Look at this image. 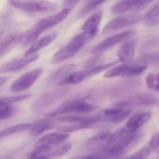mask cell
<instances>
[{"label": "cell", "mask_w": 159, "mask_h": 159, "mask_svg": "<svg viewBox=\"0 0 159 159\" xmlns=\"http://www.w3.org/2000/svg\"><path fill=\"white\" fill-rule=\"evenodd\" d=\"M112 132L110 131H103L97 135L89 139L85 143V147L89 151L94 152L104 151L107 148Z\"/></svg>", "instance_id": "7c38bea8"}, {"label": "cell", "mask_w": 159, "mask_h": 159, "mask_svg": "<svg viewBox=\"0 0 159 159\" xmlns=\"http://www.w3.org/2000/svg\"><path fill=\"white\" fill-rule=\"evenodd\" d=\"M158 17H159V1L155 3L148 9V11L144 15V18L146 21H149V20H153V19L156 18Z\"/></svg>", "instance_id": "1f68e13d"}, {"label": "cell", "mask_w": 159, "mask_h": 159, "mask_svg": "<svg viewBox=\"0 0 159 159\" xmlns=\"http://www.w3.org/2000/svg\"><path fill=\"white\" fill-rule=\"evenodd\" d=\"M158 159H159V157H158Z\"/></svg>", "instance_id": "b9f144b4"}, {"label": "cell", "mask_w": 159, "mask_h": 159, "mask_svg": "<svg viewBox=\"0 0 159 159\" xmlns=\"http://www.w3.org/2000/svg\"><path fill=\"white\" fill-rule=\"evenodd\" d=\"M159 102L158 99L156 97L153 95L148 94L139 93L135 94L133 98H130L129 101H124V102L119 103L116 104V107L119 108H130L133 105L139 106H148V105H155L158 104Z\"/></svg>", "instance_id": "30bf717a"}, {"label": "cell", "mask_w": 159, "mask_h": 159, "mask_svg": "<svg viewBox=\"0 0 159 159\" xmlns=\"http://www.w3.org/2000/svg\"><path fill=\"white\" fill-rule=\"evenodd\" d=\"M40 34H41L40 33L34 30V28H31L29 31L21 33L19 35V45H21L23 46H27L30 44H34Z\"/></svg>", "instance_id": "cb8c5ba5"}, {"label": "cell", "mask_w": 159, "mask_h": 159, "mask_svg": "<svg viewBox=\"0 0 159 159\" xmlns=\"http://www.w3.org/2000/svg\"><path fill=\"white\" fill-rule=\"evenodd\" d=\"M62 94H63V91H61V90L46 94L42 97L41 99H40L39 104H37V105L40 106V107L44 105H50V104L56 101V99H58L61 96H62Z\"/></svg>", "instance_id": "83f0119b"}, {"label": "cell", "mask_w": 159, "mask_h": 159, "mask_svg": "<svg viewBox=\"0 0 159 159\" xmlns=\"http://www.w3.org/2000/svg\"><path fill=\"white\" fill-rule=\"evenodd\" d=\"M152 113L150 112H137L130 116L126 123V127L132 131H138V129L150 121Z\"/></svg>", "instance_id": "9a60e30c"}, {"label": "cell", "mask_w": 159, "mask_h": 159, "mask_svg": "<svg viewBox=\"0 0 159 159\" xmlns=\"http://www.w3.org/2000/svg\"><path fill=\"white\" fill-rule=\"evenodd\" d=\"M151 153H152V151L148 147V146H146L141 148L138 152H136L127 159H148Z\"/></svg>", "instance_id": "d6a6232c"}, {"label": "cell", "mask_w": 159, "mask_h": 159, "mask_svg": "<svg viewBox=\"0 0 159 159\" xmlns=\"http://www.w3.org/2000/svg\"><path fill=\"white\" fill-rule=\"evenodd\" d=\"M102 18V11H96L85 22L82 29L83 31H98V26L100 24Z\"/></svg>", "instance_id": "44dd1931"}, {"label": "cell", "mask_w": 159, "mask_h": 159, "mask_svg": "<svg viewBox=\"0 0 159 159\" xmlns=\"http://www.w3.org/2000/svg\"><path fill=\"white\" fill-rule=\"evenodd\" d=\"M142 0H121L111 8L113 13L121 14L128 11L139 12Z\"/></svg>", "instance_id": "e0dca14e"}, {"label": "cell", "mask_w": 159, "mask_h": 159, "mask_svg": "<svg viewBox=\"0 0 159 159\" xmlns=\"http://www.w3.org/2000/svg\"><path fill=\"white\" fill-rule=\"evenodd\" d=\"M147 68V63H139V62L135 64L123 63L121 65H115L113 68L110 69L108 71L106 72L103 76L106 78L116 77V76L132 77V76L141 75L146 71Z\"/></svg>", "instance_id": "5b68a950"}, {"label": "cell", "mask_w": 159, "mask_h": 159, "mask_svg": "<svg viewBox=\"0 0 159 159\" xmlns=\"http://www.w3.org/2000/svg\"><path fill=\"white\" fill-rule=\"evenodd\" d=\"M141 134L138 131H132L127 127L120 128L111 134L106 151L114 157L121 158L139 140Z\"/></svg>", "instance_id": "6da1fadb"}, {"label": "cell", "mask_w": 159, "mask_h": 159, "mask_svg": "<svg viewBox=\"0 0 159 159\" xmlns=\"http://www.w3.org/2000/svg\"><path fill=\"white\" fill-rule=\"evenodd\" d=\"M135 34H136L135 31H124V32L119 33V34L111 36V37H107L105 40L101 41L100 43L98 44L96 46H95L93 48V50H92V52L99 53L104 51H107V50L110 49L113 46L116 45L117 44L120 43V42L126 41L128 39H130L134 36H135Z\"/></svg>", "instance_id": "52a82bcc"}, {"label": "cell", "mask_w": 159, "mask_h": 159, "mask_svg": "<svg viewBox=\"0 0 159 159\" xmlns=\"http://www.w3.org/2000/svg\"><path fill=\"white\" fill-rule=\"evenodd\" d=\"M38 55L34 54L31 55L26 56L24 55L23 57L19 58V59H13L10 62H7L5 65L0 68V73H11V72H17L24 66L27 65L28 64L34 62L38 59Z\"/></svg>", "instance_id": "4fadbf2b"}, {"label": "cell", "mask_w": 159, "mask_h": 159, "mask_svg": "<svg viewBox=\"0 0 159 159\" xmlns=\"http://www.w3.org/2000/svg\"><path fill=\"white\" fill-rule=\"evenodd\" d=\"M145 83L149 89L159 91V73H149L145 79Z\"/></svg>", "instance_id": "4dcf8cb0"}, {"label": "cell", "mask_w": 159, "mask_h": 159, "mask_svg": "<svg viewBox=\"0 0 159 159\" xmlns=\"http://www.w3.org/2000/svg\"><path fill=\"white\" fill-rule=\"evenodd\" d=\"M71 159H83V156H76V157H72Z\"/></svg>", "instance_id": "ab89813d"}, {"label": "cell", "mask_w": 159, "mask_h": 159, "mask_svg": "<svg viewBox=\"0 0 159 159\" xmlns=\"http://www.w3.org/2000/svg\"><path fill=\"white\" fill-rule=\"evenodd\" d=\"M14 113V108L9 103L0 99V121L10 118Z\"/></svg>", "instance_id": "4316f807"}, {"label": "cell", "mask_w": 159, "mask_h": 159, "mask_svg": "<svg viewBox=\"0 0 159 159\" xmlns=\"http://www.w3.org/2000/svg\"><path fill=\"white\" fill-rule=\"evenodd\" d=\"M155 1V0H142V2H141V6H140L139 11H141L143 10V9H145V8H147L151 3H152Z\"/></svg>", "instance_id": "8d00e7d4"}, {"label": "cell", "mask_w": 159, "mask_h": 159, "mask_svg": "<svg viewBox=\"0 0 159 159\" xmlns=\"http://www.w3.org/2000/svg\"><path fill=\"white\" fill-rule=\"evenodd\" d=\"M92 117H93V115L92 116H78V115H68L59 117L58 120L61 122H68V123H83L89 121Z\"/></svg>", "instance_id": "f546056e"}, {"label": "cell", "mask_w": 159, "mask_h": 159, "mask_svg": "<svg viewBox=\"0 0 159 159\" xmlns=\"http://www.w3.org/2000/svg\"><path fill=\"white\" fill-rule=\"evenodd\" d=\"M141 18V16H140L139 14H129V15L116 17L107 23V25L102 29V34H108L129 25L138 23Z\"/></svg>", "instance_id": "ba28073f"}, {"label": "cell", "mask_w": 159, "mask_h": 159, "mask_svg": "<svg viewBox=\"0 0 159 159\" xmlns=\"http://www.w3.org/2000/svg\"><path fill=\"white\" fill-rule=\"evenodd\" d=\"M43 72L42 68H37L24 73L11 84L10 90L12 92H21L30 88L40 78Z\"/></svg>", "instance_id": "8992f818"}, {"label": "cell", "mask_w": 159, "mask_h": 159, "mask_svg": "<svg viewBox=\"0 0 159 159\" xmlns=\"http://www.w3.org/2000/svg\"><path fill=\"white\" fill-rule=\"evenodd\" d=\"M56 37H57V34H56V33H53V34L45 36V37L39 39V40H37L30 47L29 49L26 51L25 55L29 56L31 55L35 54V53L37 52L39 50L42 49V48H45V47H47L48 45H49Z\"/></svg>", "instance_id": "d6986e66"}, {"label": "cell", "mask_w": 159, "mask_h": 159, "mask_svg": "<svg viewBox=\"0 0 159 159\" xmlns=\"http://www.w3.org/2000/svg\"><path fill=\"white\" fill-rule=\"evenodd\" d=\"M98 31H82L73 37L69 42L60 48L51 59V63L57 64L64 60L73 57L79 52L87 41L93 39Z\"/></svg>", "instance_id": "7a4b0ae2"}, {"label": "cell", "mask_w": 159, "mask_h": 159, "mask_svg": "<svg viewBox=\"0 0 159 159\" xmlns=\"http://www.w3.org/2000/svg\"><path fill=\"white\" fill-rule=\"evenodd\" d=\"M7 81H8L7 77H0V87H1L2 86L4 85Z\"/></svg>", "instance_id": "f35d334b"}, {"label": "cell", "mask_w": 159, "mask_h": 159, "mask_svg": "<svg viewBox=\"0 0 159 159\" xmlns=\"http://www.w3.org/2000/svg\"><path fill=\"white\" fill-rule=\"evenodd\" d=\"M156 151H158V152H159V147H158V149L156 150Z\"/></svg>", "instance_id": "60d3db41"}, {"label": "cell", "mask_w": 159, "mask_h": 159, "mask_svg": "<svg viewBox=\"0 0 159 159\" xmlns=\"http://www.w3.org/2000/svg\"><path fill=\"white\" fill-rule=\"evenodd\" d=\"M147 24L148 25V26H155V25L159 24V17L153 19V20L147 21Z\"/></svg>", "instance_id": "74e56055"}, {"label": "cell", "mask_w": 159, "mask_h": 159, "mask_svg": "<svg viewBox=\"0 0 159 159\" xmlns=\"http://www.w3.org/2000/svg\"><path fill=\"white\" fill-rule=\"evenodd\" d=\"M19 33H12L0 41V58L19 45Z\"/></svg>", "instance_id": "ffe728a7"}, {"label": "cell", "mask_w": 159, "mask_h": 159, "mask_svg": "<svg viewBox=\"0 0 159 159\" xmlns=\"http://www.w3.org/2000/svg\"><path fill=\"white\" fill-rule=\"evenodd\" d=\"M85 78H87L85 70L75 71L69 73L68 76L61 80L59 82H57V84H59V85H68V84H79L82 81H83Z\"/></svg>", "instance_id": "7402d4cb"}, {"label": "cell", "mask_w": 159, "mask_h": 159, "mask_svg": "<svg viewBox=\"0 0 159 159\" xmlns=\"http://www.w3.org/2000/svg\"><path fill=\"white\" fill-rule=\"evenodd\" d=\"M136 43L134 41H128L121 45L117 51L120 62L122 63H130L133 61L135 55Z\"/></svg>", "instance_id": "2e32d148"}, {"label": "cell", "mask_w": 159, "mask_h": 159, "mask_svg": "<svg viewBox=\"0 0 159 159\" xmlns=\"http://www.w3.org/2000/svg\"><path fill=\"white\" fill-rule=\"evenodd\" d=\"M75 68V65L72 63L63 65L61 68L57 70V71L54 72L53 74L50 76V77L48 80V84H52L54 82H59L61 80H62L65 76H68L69 73H71Z\"/></svg>", "instance_id": "603a6c76"}, {"label": "cell", "mask_w": 159, "mask_h": 159, "mask_svg": "<svg viewBox=\"0 0 159 159\" xmlns=\"http://www.w3.org/2000/svg\"><path fill=\"white\" fill-rule=\"evenodd\" d=\"M71 9L65 8L61 11L57 12V14L49 16V17H46V18H43L42 20H39L32 28H34V30L38 31L40 34H42L44 31L56 26L58 23H60L61 22L63 21L65 19H66V17L71 12Z\"/></svg>", "instance_id": "9c48e42d"}, {"label": "cell", "mask_w": 159, "mask_h": 159, "mask_svg": "<svg viewBox=\"0 0 159 159\" xmlns=\"http://www.w3.org/2000/svg\"><path fill=\"white\" fill-rule=\"evenodd\" d=\"M56 123L54 120L51 118H42V119L37 120L31 126L30 133L31 136H38L43 133L45 131L49 130L55 127Z\"/></svg>", "instance_id": "ac0fdd59"}, {"label": "cell", "mask_w": 159, "mask_h": 159, "mask_svg": "<svg viewBox=\"0 0 159 159\" xmlns=\"http://www.w3.org/2000/svg\"><path fill=\"white\" fill-rule=\"evenodd\" d=\"M159 147V132H156L154 134L151 138L150 141H149L148 144V147L150 149V151H154L157 150Z\"/></svg>", "instance_id": "e575fe53"}, {"label": "cell", "mask_w": 159, "mask_h": 159, "mask_svg": "<svg viewBox=\"0 0 159 159\" xmlns=\"http://www.w3.org/2000/svg\"><path fill=\"white\" fill-rule=\"evenodd\" d=\"M69 138L68 133H64V132H51V133L47 134L43 136L41 138L39 139L34 144V147L40 146H48V147H54L60 143H63L65 140Z\"/></svg>", "instance_id": "5bb4252c"}, {"label": "cell", "mask_w": 159, "mask_h": 159, "mask_svg": "<svg viewBox=\"0 0 159 159\" xmlns=\"http://www.w3.org/2000/svg\"><path fill=\"white\" fill-rule=\"evenodd\" d=\"M131 108L116 107L115 108L107 109L99 112L102 119L107 123H120L130 115Z\"/></svg>", "instance_id": "8fae6325"}, {"label": "cell", "mask_w": 159, "mask_h": 159, "mask_svg": "<svg viewBox=\"0 0 159 159\" xmlns=\"http://www.w3.org/2000/svg\"><path fill=\"white\" fill-rule=\"evenodd\" d=\"M116 64H117V62H110V63L101 64V65H94V66L93 67H90L89 69L85 70L87 77H91V76H95V75L98 74V73H102V72L105 71V70H110V69L113 68V66H115Z\"/></svg>", "instance_id": "484cf974"}, {"label": "cell", "mask_w": 159, "mask_h": 159, "mask_svg": "<svg viewBox=\"0 0 159 159\" xmlns=\"http://www.w3.org/2000/svg\"><path fill=\"white\" fill-rule=\"evenodd\" d=\"M31 126L32 125L30 124V123H21V124L15 125V126L2 129V130L0 131V140L9 135H12V134L30 129L31 128Z\"/></svg>", "instance_id": "d4e9b609"}, {"label": "cell", "mask_w": 159, "mask_h": 159, "mask_svg": "<svg viewBox=\"0 0 159 159\" xmlns=\"http://www.w3.org/2000/svg\"><path fill=\"white\" fill-rule=\"evenodd\" d=\"M9 5L17 9L34 12H50L57 9V5L45 0H8Z\"/></svg>", "instance_id": "277c9868"}, {"label": "cell", "mask_w": 159, "mask_h": 159, "mask_svg": "<svg viewBox=\"0 0 159 159\" xmlns=\"http://www.w3.org/2000/svg\"><path fill=\"white\" fill-rule=\"evenodd\" d=\"M81 0H65L63 3V6L65 8H67V9H71V8L74 7Z\"/></svg>", "instance_id": "d590c367"}, {"label": "cell", "mask_w": 159, "mask_h": 159, "mask_svg": "<svg viewBox=\"0 0 159 159\" xmlns=\"http://www.w3.org/2000/svg\"><path fill=\"white\" fill-rule=\"evenodd\" d=\"M107 1H108V0H87V2L85 3V6L81 10L79 16L83 17V16L86 15L87 13L93 11V9L97 8L98 6L102 5V3L106 2Z\"/></svg>", "instance_id": "f1b7e54d"}, {"label": "cell", "mask_w": 159, "mask_h": 159, "mask_svg": "<svg viewBox=\"0 0 159 159\" xmlns=\"http://www.w3.org/2000/svg\"><path fill=\"white\" fill-rule=\"evenodd\" d=\"M98 108L83 99L69 100L57 107L55 110L48 114V117H54L70 113H90Z\"/></svg>", "instance_id": "3957f363"}, {"label": "cell", "mask_w": 159, "mask_h": 159, "mask_svg": "<svg viewBox=\"0 0 159 159\" xmlns=\"http://www.w3.org/2000/svg\"><path fill=\"white\" fill-rule=\"evenodd\" d=\"M71 146H72L71 143H68L62 145V146L59 147H57V149H54V151H53V156H54V158H55V157H60V156L63 155V154H65V153L69 151L70 150H71Z\"/></svg>", "instance_id": "836d02e7"}]
</instances>
